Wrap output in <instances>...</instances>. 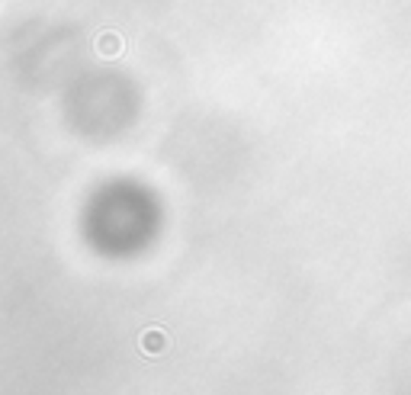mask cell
<instances>
[{"instance_id":"6da1fadb","label":"cell","mask_w":411,"mask_h":395,"mask_svg":"<svg viewBox=\"0 0 411 395\" xmlns=\"http://www.w3.org/2000/svg\"><path fill=\"white\" fill-rule=\"evenodd\" d=\"M100 42H106V52H116V45H112V42H116V36H106V39H100Z\"/></svg>"}]
</instances>
